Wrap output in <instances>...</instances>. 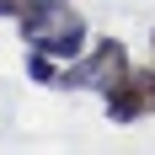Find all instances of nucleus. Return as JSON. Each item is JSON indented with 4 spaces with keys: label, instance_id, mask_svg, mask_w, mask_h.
I'll use <instances>...</instances> for the list:
<instances>
[{
    "label": "nucleus",
    "instance_id": "2",
    "mask_svg": "<svg viewBox=\"0 0 155 155\" xmlns=\"http://www.w3.org/2000/svg\"><path fill=\"white\" fill-rule=\"evenodd\" d=\"M102 107L112 123H139L155 112V64H128L102 86Z\"/></svg>",
    "mask_w": 155,
    "mask_h": 155
},
{
    "label": "nucleus",
    "instance_id": "1",
    "mask_svg": "<svg viewBox=\"0 0 155 155\" xmlns=\"http://www.w3.org/2000/svg\"><path fill=\"white\" fill-rule=\"evenodd\" d=\"M16 27L27 38V48H43L54 59H75L86 48V16L70 0H32L27 11L16 16Z\"/></svg>",
    "mask_w": 155,
    "mask_h": 155
},
{
    "label": "nucleus",
    "instance_id": "5",
    "mask_svg": "<svg viewBox=\"0 0 155 155\" xmlns=\"http://www.w3.org/2000/svg\"><path fill=\"white\" fill-rule=\"evenodd\" d=\"M150 64H155V32H150Z\"/></svg>",
    "mask_w": 155,
    "mask_h": 155
},
{
    "label": "nucleus",
    "instance_id": "4",
    "mask_svg": "<svg viewBox=\"0 0 155 155\" xmlns=\"http://www.w3.org/2000/svg\"><path fill=\"white\" fill-rule=\"evenodd\" d=\"M27 75L38 80V86H59V64H54V54L32 48V54H27Z\"/></svg>",
    "mask_w": 155,
    "mask_h": 155
},
{
    "label": "nucleus",
    "instance_id": "3",
    "mask_svg": "<svg viewBox=\"0 0 155 155\" xmlns=\"http://www.w3.org/2000/svg\"><path fill=\"white\" fill-rule=\"evenodd\" d=\"M128 64L134 59H128V48L118 43V38H96L91 48H80L75 59L59 70V86L64 91H102V86H107L118 70H128Z\"/></svg>",
    "mask_w": 155,
    "mask_h": 155
}]
</instances>
